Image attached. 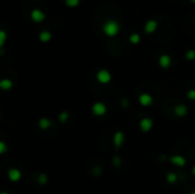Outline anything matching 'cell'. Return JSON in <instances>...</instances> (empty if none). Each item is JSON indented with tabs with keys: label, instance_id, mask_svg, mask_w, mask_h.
Listing matches in <instances>:
<instances>
[{
	"label": "cell",
	"instance_id": "1",
	"mask_svg": "<svg viewBox=\"0 0 195 194\" xmlns=\"http://www.w3.org/2000/svg\"><path fill=\"white\" fill-rule=\"evenodd\" d=\"M192 194H195V193H192Z\"/></svg>",
	"mask_w": 195,
	"mask_h": 194
}]
</instances>
